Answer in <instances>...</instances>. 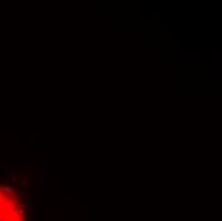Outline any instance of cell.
I'll return each mask as SVG.
<instances>
[{"mask_svg":"<svg viewBox=\"0 0 222 221\" xmlns=\"http://www.w3.org/2000/svg\"><path fill=\"white\" fill-rule=\"evenodd\" d=\"M0 221H27L26 206L21 195L5 184H0Z\"/></svg>","mask_w":222,"mask_h":221,"instance_id":"1","label":"cell"}]
</instances>
